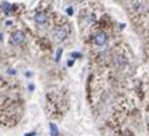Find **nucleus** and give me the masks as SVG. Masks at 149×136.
I'll list each match as a JSON object with an SVG mask.
<instances>
[{
  "label": "nucleus",
  "instance_id": "5",
  "mask_svg": "<svg viewBox=\"0 0 149 136\" xmlns=\"http://www.w3.org/2000/svg\"><path fill=\"white\" fill-rule=\"evenodd\" d=\"M1 8H3V11L6 14H10L11 11H12V8H14V6L11 3H1Z\"/></svg>",
  "mask_w": 149,
  "mask_h": 136
},
{
  "label": "nucleus",
  "instance_id": "7",
  "mask_svg": "<svg viewBox=\"0 0 149 136\" xmlns=\"http://www.w3.org/2000/svg\"><path fill=\"white\" fill-rule=\"evenodd\" d=\"M61 54H62V49H59L58 51H56V61H59V57H61Z\"/></svg>",
  "mask_w": 149,
  "mask_h": 136
},
{
  "label": "nucleus",
  "instance_id": "2",
  "mask_svg": "<svg viewBox=\"0 0 149 136\" xmlns=\"http://www.w3.org/2000/svg\"><path fill=\"white\" fill-rule=\"evenodd\" d=\"M108 42V35L105 34L104 31H98L97 34L94 35V43L97 46H104Z\"/></svg>",
  "mask_w": 149,
  "mask_h": 136
},
{
  "label": "nucleus",
  "instance_id": "6",
  "mask_svg": "<svg viewBox=\"0 0 149 136\" xmlns=\"http://www.w3.org/2000/svg\"><path fill=\"white\" fill-rule=\"evenodd\" d=\"M50 131H51V136H58L59 131H58V128H56V125L54 124V123H50Z\"/></svg>",
  "mask_w": 149,
  "mask_h": 136
},
{
  "label": "nucleus",
  "instance_id": "4",
  "mask_svg": "<svg viewBox=\"0 0 149 136\" xmlns=\"http://www.w3.org/2000/svg\"><path fill=\"white\" fill-rule=\"evenodd\" d=\"M35 22H36V25L42 26V25H46L47 23V15L45 12H38V14L35 15Z\"/></svg>",
  "mask_w": 149,
  "mask_h": 136
},
{
  "label": "nucleus",
  "instance_id": "8",
  "mask_svg": "<svg viewBox=\"0 0 149 136\" xmlns=\"http://www.w3.org/2000/svg\"><path fill=\"white\" fill-rule=\"evenodd\" d=\"M67 14H69V15H73V8H67Z\"/></svg>",
  "mask_w": 149,
  "mask_h": 136
},
{
  "label": "nucleus",
  "instance_id": "1",
  "mask_svg": "<svg viewBox=\"0 0 149 136\" xmlns=\"http://www.w3.org/2000/svg\"><path fill=\"white\" fill-rule=\"evenodd\" d=\"M24 34L22 31H15L14 34L11 35V38H10V42L11 45H14V46H17V45H22V43L24 42Z\"/></svg>",
  "mask_w": 149,
  "mask_h": 136
},
{
  "label": "nucleus",
  "instance_id": "3",
  "mask_svg": "<svg viewBox=\"0 0 149 136\" xmlns=\"http://www.w3.org/2000/svg\"><path fill=\"white\" fill-rule=\"evenodd\" d=\"M66 35H67V31L63 27H58L52 32V36H54L55 41H63V39L66 38Z\"/></svg>",
  "mask_w": 149,
  "mask_h": 136
}]
</instances>
